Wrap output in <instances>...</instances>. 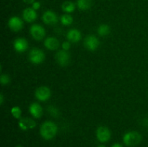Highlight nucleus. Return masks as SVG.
Here are the masks:
<instances>
[{
    "mask_svg": "<svg viewBox=\"0 0 148 147\" xmlns=\"http://www.w3.org/2000/svg\"><path fill=\"white\" fill-rule=\"evenodd\" d=\"M123 141L127 146H136L141 142L142 135L137 131H130L124 135Z\"/></svg>",
    "mask_w": 148,
    "mask_h": 147,
    "instance_id": "f03ea898",
    "label": "nucleus"
},
{
    "mask_svg": "<svg viewBox=\"0 0 148 147\" xmlns=\"http://www.w3.org/2000/svg\"><path fill=\"white\" fill-rule=\"evenodd\" d=\"M8 25L10 30L14 32H18L23 29V22L20 17L14 16V17H12L9 20Z\"/></svg>",
    "mask_w": 148,
    "mask_h": 147,
    "instance_id": "1a4fd4ad",
    "label": "nucleus"
},
{
    "mask_svg": "<svg viewBox=\"0 0 148 147\" xmlns=\"http://www.w3.org/2000/svg\"><path fill=\"white\" fill-rule=\"evenodd\" d=\"M56 62L62 66H67L70 61V55L66 50H60L56 53L55 56Z\"/></svg>",
    "mask_w": 148,
    "mask_h": 147,
    "instance_id": "6e6552de",
    "label": "nucleus"
},
{
    "mask_svg": "<svg viewBox=\"0 0 148 147\" xmlns=\"http://www.w3.org/2000/svg\"><path fill=\"white\" fill-rule=\"evenodd\" d=\"M111 147H123V146L121 144H119V143H116V144H114Z\"/></svg>",
    "mask_w": 148,
    "mask_h": 147,
    "instance_id": "cd10ccee",
    "label": "nucleus"
},
{
    "mask_svg": "<svg viewBox=\"0 0 148 147\" xmlns=\"http://www.w3.org/2000/svg\"><path fill=\"white\" fill-rule=\"evenodd\" d=\"M62 10L66 13L73 12L75 10V5L73 2L69 1H66L62 4Z\"/></svg>",
    "mask_w": 148,
    "mask_h": 147,
    "instance_id": "a211bd4d",
    "label": "nucleus"
},
{
    "mask_svg": "<svg viewBox=\"0 0 148 147\" xmlns=\"http://www.w3.org/2000/svg\"><path fill=\"white\" fill-rule=\"evenodd\" d=\"M18 125L23 131L33 129L36 126V122L34 120L29 118H23L19 120Z\"/></svg>",
    "mask_w": 148,
    "mask_h": 147,
    "instance_id": "9d476101",
    "label": "nucleus"
},
{
    "mask_svg": "<svg viewBox=\"0 0 148 147\" xmlns=\"http://www.w3.org/2000/svg\"><path fill=\"white\" fill-rule=\"evenodd\" d=\"M59 41L55 37H49L44 40V46L47 49L51 50H57L59 47Z\"/></svg>",
    "mask_w": 148,
    "mask_h": 147,
    "instance_id": "2eb2a0df",
    "label": "nucleus"
},
{
    "mask_svg": "<svg viewBox=\"0 0 148 147\" xmlns=\"http://www.w3.org/2000/svg\"><path fill=\"white\" fill-rule=\"evenodd\" d=\"M30 33L32 37L36 40H41L46 35V30L41 25L38 24H33L30 27Z\"/></svg>",
    "mask_w": 148,
    "mask_h": 147,
    "instance_id": "20e7f679",
    "label": "nucleus"
},
{
    "mask_svg": "<svg viewBox=\"0 0 148 147\" xmlns=\"http://www.w3.org/2000/svg\"><path fill=\"white\" fill-rule=\"evenodd\" d=\"M16 147H23V146H22L19 145V146H16Z\"/></svg>",
    "mask_w": 148,
    "mask_h": 147,
    "instance_id": "c756f323",
    "label": "nucleus"
},
{
    "mask_svg": "<svg viewBox=\"0 0 148 147\" xmlns=\"http://www.w3.org/2000/svg\"><path fill=\"white\" fill-rule=\"evenodd\" d=\"M29 60L32 63L40 64L45 60V53L40 49L33 48L29 53Z\"/></svg>",
    "mask_w": 148,
    "mask_h": 147,
    "instance_id": "7ed1b4c3",
    "label": "nucleus"
},
{
    "mask_svg": "<svg viewBox=\"0 0 148 147\" xmlns=\"http://www.w3.org/2000/svg\"><path fill=\"white\" fill-rule=\"evenodd\" d=\"M40 7V4L38 1H35V2L33 3V9H34L35 10H38Z\"/></svg>",
    "mask_w": 148,
    "mask_h": 147,
    "instance_id": "393cba45",
    "label": "nucleus"
},
{
    "mask_svg": "<svg viewBox=\"0 0 148 147\" xmlns=\"http://www.w3.org/2000/svg\"><path fill=\"white\" fill-rule=\"evenodd\" d=\"M48 110H49L50 115H52V116H53V117L59 116V110L56 108V107L49 106V108H48Z\"/></svg>",
    "mask_w": 148,
    "mask_h": 147,
    "instance_id": "4be33fe9",
    "label": "nucleus"
},
{
    "mask_svg": "<svg viewBox=\"0 0 148 147\" xmlns=\"http://www.w3.org/2000/svg\"><path fill=\"white\" fill-rule=\"evenodd\" d=\"M42 18H43V21L44 22L45 24H49V25L56 24L58 22V17L56 13L50 11V10L45 12Z\"/></svg>",
    "mask_w": 148,
    "mask_h": 147,
    "instance_id": "9b49d317",
    "label": "nucleus"
},
{
    "mask_svg": "<svg viewBox=\"0 0 148 147\" xmlns=\"http://www.w3.org/2000/svg\"><path fill=\"white\" fill-rule=\"evenodd\" d=\"M77 7L81 10H87L92 6V0H77Z\"/></svg>",
    "mask_w": 148,
    "mask_h": 147,
    "instance_id": "f3484780",
    "label": "nucleus"
},
{
    "mask_svg": "<svg viewBox=\"0 0 148 147\" xmlns=\"http://www.w3.org/2000/svg\"><path fill=\"white\" fill-rule=\"evenodd\" d=\"M28 48V43L23 37L17 38L14 42V48L18 53H23Z\"/></svg>",
    "mask_w": 148,
    "mask_h": 147,
    "instance_id": "f8f14e48",
    "label": "nucleus"
},
{
    "mask_svg": "<svg viewBox=\"0 0 148 147\" xmlns=\"http://www.w3.org/2000/svg\"><path fill=\"white\" fill-rule=\"evenodd\" d=\"M51 95V92L50 89L45 86H40L35 92V96L36 99L41 102L48 100L50 98Z\"/></svg>",
    "mask_w": 148,
    "mask_h": 147,
    "instance_id": "39448f33",
    "label": "nucleus"
},
{
    "mask_svg": "<svg viewBox=\"0 0 148 147\" xmlns=\"http://www.w3.org/2000/svg\"><path fill=\"white\" fill-rule=\"evenodd\" d=\"M100 44V42L97 37L92 35L87 36L84 40V46L88 49V50L90 51H94L98 48Z\"/></svg>",
    "mask_w": 148,
    "mask_h": 147,
    "instance_id": "0eeeda50",
    "label": "nucleus"
},
{
    "mask_svg": "<svg viewBox=\"0 0 148 147\" xmlns=\"http://www.w3.org/2000/svg\"><path fill=\"white\" fill-rule=\"evenodd\" d=\"M29 112L35 118H39L43 115V108L37 102H33L29 107Z\"/></svg>",
    "mask_w": 148,
    "mask_h": 147,
    "instance_id": "4468645a",
    "label": "nucleus"
},
{
    "mask_svg": "<svg viewBox=\"0 0 148 147\" xmlns=\"http://www.w3.org/2000/svg\"><path fill=\"white\" fill-rule=\"evenodd\" d=\"M35 0H23V1L27 4H33V2H35Z\"/></svg>",
    "mask_w": 148,
    "mask_h": 147,
    "instance_id": "bb28decb",
    "label": "nucleus"
},
{
    "mask_svg": "<svg viewBox=\"0 0 148 147\" xmlns=\"http://www.w3.org/2000/svg\"><path fill=\"white\" fill-rule=\"evenodd\" d=\"M111 131L108 128L104 126L98 127L96 131L97 139L101 143H106L111 138Z\"/></svg>",
    "mask_w": 148,
    "mask_h": 147,
    "instance_id": "423d86ee",
    "label": "nucleus"
},
{
    "mask_svg": "<svg viewBox=\"0 0 148 147\" xmlns=\"http://www.w3.org/2000/svg\"><path fill=\"white\" fill-rule=\"evenodd\" d=\"M58 131V127L52 121H46L40 128V134L42 138L46 140H51L54 138Z\"/></svg>",
    "mask_w": 148,
    "mask_h": 147,
    "instance_id": "f257e3e1",
    "label": "nucleus"
},
{
    "mask_svg": "<svg viewBox=\"0 0 148 147\" xmlns=\"http://www.w3.org/2000/svg\"><path fill=\"white\" fill-rule=\"evenodd\" d=\"M98 147H106V146L104 145H100V146H98Z\"/></svg>",
    "mask_w": 148,
    "mask_h": 147,
    "instance_id": "c85d7f7f",
    "label": "nucleus"
},
{
    "mask_svg": "<svg viewBox=\"0 0 148 147\" xmlns=\"http://www.w3.org/2000/svg\"><path fill=\"white\" fill-rule=\"evenodd\" d=\"M62 49H63V50H66V51H67L68 50H69V48H70V47H71L70 43L68 41L64 42V43L62 44Z\"/></svg>",
    "mask_w": 148,
    "mask_h": 147,
    "instance_id": "b1692460",
    "label": "nucleus"
},
{
    "mask_svg": "<svg viewBox=\"0 0 148 147\" xmlns=\"http://www.w3.org/2000/svg\"><path fill=\"white\" fill-rule=\"evenodd\" d=\"M4 103V95L2 94L0 95V105H3Z\"/></svg>",
    "mask_w": 148,
    "mask_h": 147,
    "instance_id": "a878e982",
    "label": "nucleus"
},
{
    "mask_svg": "<svg viewBox=\"0 0 148 147\" xmlns=\"http://www.w3.org/2000/svg\"><path fill=\"white\" fill-rule=\"evenodd\" d=\"M66 37L69 41L72 43H77L82 38V35L79 30L77 29H72L67 33Z\"/></svg>",
    "mask_w": 148,
    "mask_h": 147,
    "instance_id": "dca6fc26",
    "label": "nucleus"
},
{
    "mask_svg": "<svg viewBox=\"0 0 148 147\" xmlns=\"http://www.w3.org/2000/svg\"><path fill=\"white\" fill-rule=\"evenodd\" d=\"M61 22L63 25L67 26L70 25L72 22H73V18L71 15L69 14H64L61 17Z\"/></svg>",
    "mask_w": 148,
    "mask_h": 147,
    "instance_id": "aec40b11",
    "label": "nucleus"
},
{
    "mask_svg": "<svg viewBox=\"0 0 148 147\" xmlns=\"http://www.w3.org/2000/svg\"><path fill=\"white\" fill-rule=\"evenodd\" d=\"M23 19L27 22H33L37 19V13L33 8H26L23 10Z\"/></svg>",
    "mask_w": 148,
    "mask_h": 147,
    "instance_id": "ddd939ff",
    "label": "nucleus"
},
{
    "mask_svg": "<svg viewBox=\"0 0 148 147\" xmlns=\"http://www.w3.org/2000/svg\"><path fill=\"white\" fill-rule=\"evenodd\" d=\"M11 113L14 118H16V119H20L22 115V110L19 107H13L11 109Z\"/></svg>",
    "mask_w": 148,
    "mask_h": 147,
    "instance_id": "412c9836",
    "label": "nucleus"
},
{
    "mask_svg": "<svg viewBox=\"0 0 148 147\" xmlns=\"http://www.w3.org/2000/svg\"><path fill=\"white\" fill-rule=\"evenodd\" d=\"M111 32V28L108 24H101L98 28V33L101 36H106L109 35Z\"/></svg>",
    "mask_w": 148,
    "mask_h": 147,
    "instance_id": "6ab92c4d",
    "label": "nucleus"
},
{
    "mask_svg": "<svg viewBox=\"0 0 148 147\" xmlns=\"http://www.w3.org/2000/svg\"><path fill=\"white\" fill-rule=\"evenodd\" d=\"M0 82L2 85H7L10 82V78L7 74H1L0 77Z\"/></svg>",
    "mask_w": 148,
    "mask_h": 147,
    "instance_id": "5701e85b",
    "label": "nucleus"
}]
</instances>
